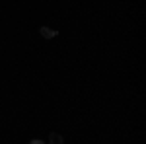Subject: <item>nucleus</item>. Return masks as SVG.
Here are the masks:
<instances>
[{
  "label": "nucleus",
  "instance_id": "obj_2",
  "mask_svg": "<svg viewBox=\"0 0 146 144\" xmlns=\"http://www.w3.org/2000/svg\"><path fill=\"white\" fill-rule=\"evenodd\" d=\"M49 142H51V144H62V136H60V134H56V133H51Z\"/></svg>",
  "mask_w": 146,
  "mask_h": 144
},
{
  "label": "nucleus",
  "instance_id": "obj_1",
  "mask_svg": "<svg viewBox=\"0 0 146 144\" xmlns=\"http://www.w3.org/2000/svg\"><path fill=\"white\" fill-rule=\"evenodd\" d=\"M41 35H43L45 39H53V37H56V31L51 29V27H41Z\"/></svg>",
  "mask_w": 146,
  "mask_h": 144
},
{
  "label": "nucleus",
  "instance_id": "obj_3",
  "mask_svg": "<svg viewBox=\"0 0 146 144\" xmlns=\"http://www.w3.org/2000/svg\"><path fill=\"white\" fill-rule=\"evenodd\" d=\"M29 144H43V140H31Z\"/></svg>",
  "mask_w": 146,
  "mask_h": 144
}]
</instances>
